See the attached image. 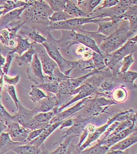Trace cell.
I'll return each mask as SVG.
<instances>
[{
	"instance_id": "obj_1",
	"label": "cell",
	"mask_w": 137,
	"mask_h": 154,
	"mask_svg": "<svg viewBox=\"0 0 137 154\" xmlns=\"http://www.w3.org/2000/svg\"><path fill=\"white\" fill-rule=\"evenodd\" d=\"M123 21L114 32L105 37L98 46L103 54H111L114 52L125 44L129 39V22L126 20H123Z\"/></svg>"
},
{
	"instance_id": "obj_2",
	"label": "cell",
	"mask_w": 137,
	"mask_h": 154,
	"mask_svg": "<svg viewBox=\"0 0 137 154\" xmlns=\"http://www.w3.org/2000/svg\"><path fill=\"white\" fill-rule=\"evenodd\" d=\"M23 12V18H25V22L43 23L50 22L49 18L54 11L43 0L35 1L31 5L26 8Z\"/></svg>"
},
{
	"instance_id": "obj_3",
	"label": "cell",
	"mask_w": 137,
	"mask_h": 154,
	"mask_svg": "<svg viewBox=\"0 0 137 154\" xmlns=\"http://www.w3.org/2000/svg\"><path fill=\"white\" fill-rule=\"evenodd\" d=\"M137 120V114L136 112L134 111L133 109L127 110L126 111L121 112L116 114L113 117L109 119L108 121L105 124H104L103 126L96 128L95 130L93 132L90 133L88 135L87 138L84 143L80 146L78 148V151L81 152L85 149V148H88L92 143L94 141L98 140V139L101 137V135L103 134L104 132L105 131L107 128L108 127V126L112 124L113 122L115 121H122L126 120Z\"/></svg>"
},
{
	"instance_id": "obj_4",
	"label": "cell",
	"mask_w": 137,
	"mask_h": 154,
	"mask_svg": "<svg viewBox=\"0 0 137 154\" xmlns=\"http://www.w3.org/2000/svg\"><path fill=\"white\" fill-rule=\"evenodd\" d=\"M109 18H97L96 17L73 18L65 21L57 22H50L48 26L49 31L62 30V31H78L81 27L85 24L97 23L101 21H110Z\"/></svg>"
},
{
	"instance_id": "obj_5",
	"label": "cell",
	"mask_w": 137,
	"mask_h": 154,
	"mask_svg": "<svg viewBox=\"0 0 137 154\" xmlns=\"http://www.w3.org/2000/svg\"><path fill=\"white\" fill-rule=\"evenodd\" d=\"M137 35L129 38L126 44L111 54H103L104 60L107 68L112 70L117 63L120 62L126 55L134 54L137 51Z\"/></svg>"
},
{
	"instance_id": "obj_6",
	"label": "cell",
	"mask_w": 137,
	"mask_h": 154,
	"mask_svg": "<svg viewBox=\"0 0 137 154\" xmlns=\"http://www.w3.org/2000/svg\"><path fill=\"white\" fill-rule=\"evenodd\" d=\"M41 45L45 48L48 55L56 62L60 71L69 76L72 70L78 64V60L71 61L66 59L60 54L59 49L56 45L48 42L47 41Z\"/></svg>"
},
{
	"instance_id": "obj_7",
	"label": "cell",
	"mask_w": 137,
	"mask_h": 154,
	"mask_svg": "<svg viewBox=\"0 0 137 154\" xmlns=\"http://www.w3.org/2000/svg\"><path fill=\"white\" fill-rule=\"evenodd\" d=\"M115 104H116V103L112 99L97 96L94 99H89L88 97L86 101V105L83 109L86 115L97 116L106 112V110L110 106Z\"/></svg>"
},
{
	"instance_id": "obj_8",
	"label": "cell",
	"mask_w": 137,
	"mask_h": 154,
	"mask_svg": "<svg viewBox=\"0 0 137 154\" xmlns=\"http://www.w3.org/2000/svg\"><path fill=\"white\" fill-rule=\"evenodd\" d=\"M57 106L53 110L46 112H38L35 114L31 119L23 125V127L30 130H34L47 126L50 120L58 113Z\"/></svg>"
},
{
	"instance_id": "obj_9",
	"label": "cell",
	"mask_w": 137,
	"mask_h": 154,
	"mask_svg": "<svg viewBox=\"0 0 137 154\" xmlns=\"http://www.w3.org/2000/svg\"><path fill=\"white\" fill-rule=\"evenodd\" d=\"M67 32L68 33V36L67 34L65 35L64 33H62V39H65V38H68V40L70 39L76 43L81 44L91 49L92 51L95 52L100 55H103L98 45L90 36L85 33L77 32V31H67Z\"/></svg>"
},
{
	"instance_id": "obj_10",
	"label": "cell",
	"mask_w": 137,
	"mask_h": 154,
	"mask_svg": "<svg viewBox=\"0 0 137 154\" xmlns=\"http://www.w3.org/2000/svg\"><path fill=\"white\" fill-rule=\"evenodd\" d=\"M7 129L5 132L9 133L13 141L27 143L26 140L29 133L31 130L25 128L18 122L13 120H6Z\"/></svg>"
},
{
	"instance_id": "obj_11",
	"label": "cell",
	"mask_w": 137,
	"mask_h": 154,
	"mask_svg": "<svg viewBox=\"0 0 137 154\" xmlns=\"http://www.w3.org/2000/svg\"><path fill=\"white\" fill-rule=\"evenodd\" d=\"M27 73L28 79L34 82L35 85L45 83L46 76L43 74L41 61L36 53L33 56L31 65L27 69Z\"/></svg>"
},
{
	"instance_id": "obj_12",
	"label": "cell",
	"mask_w": 137,
	"mask_h": 154,
	"mask_svg": "<svg viewBox=\"0 0 137 154\" xmlns=\"http://www.w3.org/2000/svg\"><path fill=\"white\" fill-rule=\"evenodd\" d=\"M38 54L43 72L48 76H53L54 70L58 67L56 62L48 55L44 46L41 44L40 48H38Z\"/></svg>"
},
{
	"instance_id": "obj_13",
	"label": "cell",
	"mask_w": 137,
	"mask_h": 154,
	"mask_svg": "<svg viewBox=\"0 0 137 154\" xmlns=\"http://www.w3.org/2000/svg\"><path fill=\"white\" fill-rule=\"evenodd\" d=\"M88 97L80 100L75 106L65 111H62L57 113L51 120L49 123H53L56 121H64L66 119L72 118L76 113L81 110H83L86 105V101Z\"/></svg>"
},
{
	"instance_id": "obj_14",
	"label": "cell",
	"mask_w": 137,
	"mask_h": 154,
	"mask_svg": "<svg viewBox=\"0 0 137 154\" xmlns=\"http://www.w3.org/2000/svg\"><path fill=\"white\" fill-rule=\"evenodd\" d=\"M137 129L136 124H132V125L126 128L125 130L121 131V132H118L111 137H108L103 141L98 140V143H100L101 145H104L106 147L110 148L115 143L125 138L127 136H128L131 133L134 132L135 131H137Z\"/></svg>"
},
{
	"instance_id": "obj_15",
	"label": "cell",
	"mask_w": 137,
	"mask_h": 154,
	"mask_svg": "<svg viewBox=\"0 0 137 154\" xmlns=\"http://www.w3.org/2000/svg\"><path fill=\"white\" fill-rule=\"evenodd\" d=\"M122 20H126L129 22V38L137 35V5L129 7L122 17Z\"/></svg>"
},
{
	"instance_id": "obj_16",
	"label": "cell",
	"mask_w": 137,
	"mask_h": 154,
	"mask_svg": "<svg viewBox=\"0 0 137 154\" xmlns=\"http://www.w3.org/2000/svg\"><path fill=\"white\" fill-rule=\"evenodd\" d=\"M37 106L33 111L35 114L38 112H46L53 110L56 107H59L57 97L55 96H48L37 103Z\"/></svg>"
},
{
	"instance_id": "obj_17",
	"label": "cell",
	"mask_w": 137,
	"mask_h": 154,
	"mask_svg": "<svg viewBox=\"0 0 137 154\" xmlns=\"http://www.w3.org/2000/svg\"><path fill=\"white\" fill-rule=\"evenodd\" d=\"M62 121H56L53 123H49V124L45 127L42 133L28 143L40 147L41 145L44 143L46 139L59 127Z\"/></svg>"
},
{
	"instance_id": "obj_18",
	"label": "cell",
	"mask_w": 137,
	"mask_h": 154,
	"mask_svg": "<svg viewBox=\"0 0 137 154\" xmlns=\"http://www.w3.org/2000/svg\"><path fill=\"white\" fill-rule=\"evenodd\" d=\"M137 131L131 133L128 136H127L125 138L122 140L117 142L111 146L108 151H114V150H121L125 151L129 148L132 145L137 143Z\"/></svg>"
},
{
	"instance_id": "obj_19",
	"label": "cell",
	"mask_w": 137,
	"mask_h": 154,
	"mask_svg": "<svg viewBox=\"0 0 137 154\" xmlns=\"http://www.w3.org/2000/svg\"><path fill=\"white\" fill-rule=\"evenodd\" d=\"M34 115V112L33 110L27 109L21 103H20L17 109V112L16 114L13 115L12 120L18 122L23 126V125L31 119Z\"/></svg>"
},
{
	"instance_id": "obj_20",
	"label": "cell",
	"mask_w": 137,
	"mask_h": 154,
	"mask_svg": "<svg viewBox=\"0 0 137 154\" xmlns=\"http://www.w3.org/2000/svg\"><path fill=\"white\" fill-rule=\"evenodd\" d=\"M29 6H25L21 8L15 9L2 15L0 18V28L3 26H6L14 21L20 19L21 14Z\"/></svg>"
},
{
	"instance_id": "obj_21",
	"label": "cell",
	"mask_w": 137,
	"mask_h": 154,
	"mask_svg": "<svg viewBox=\"0 0 137 154\" xmlns=\"http://www.w3.org/2000/svg\"><path fill=\"white\" fill-rule=\"evenodd\" d=\"M21 144L24 143L13 141L8 132L4 131L0 134V154H4L11 151L13 148Z\"/></svg>"
},
{
	"instance_id": "obj_22",
	"label": "cell",
	"mask_w": 137,
	"mask_h": 154,
	"mask_svg": "<svg viewBox=\"0 0 137 154\" xmlns=\"http://www.w3.org/2000/svg\"><path fill=\"white\" fill-rule=\"evenodd\" d=\"M120 22H114L110 20L97 22L96 23L98 26V29L96 32L102 34L106 37L108 36L116 30L119 25V23Z\"/></svg>"
},
{
	"instance_id": "obj_23",
	"label": "cell",
	"mask_w": 137,
	"mask_h": 154,
	"mask_svg": "<svg viewBox=\"0 0 137 154\" xmlns=\"http://www.w3.org/2000/svg\"><path fill=\"white\" fill-rule=\"evenodd\" d=\"M11 151L17 154H46V152H43L41 151L40 147L30 143H24L16 146L12 149Z\"/></svg>"
},
{
	"instance_id": "obj_24",
	"label": "cell",
	"mask_w": 137,
	"mask_h": 154,
	"mask_svg": "<svg viewBox=\"0 0 137 154\" xmlns=\"http://www.w3.org/2000/svg\"><path fill=\"white\" fill-rule=\"evenodd\" d=\"M86 121V119H80V117L74 119L73 125L71 126L68 130L65 132L63 138L70 135H74L76 137L80 136L81 134L85 127Z\"/></svg>"
},
{
	"instance_id": "obj_25",
	"label": "cell",
	"mask_w": 137,
	"mask_h": 154,
	"mask_svg": "<svg viewBox=\"0 0 137 154\" xmlns=\"http://www.w3.org/2000/svg\"><path fill=\"white\" fill-rule=\"evenodd\" d=\"M64 11L72 18L88 17L87 13L81 10L75 4L69 0H68V1L66 2Z\"/></svg>"
},
{
	"instance_id": "obj_26",
	"label": "cell",
	"mask_w": 137,
	"mask_h": 154,
	"mask_svg": "<svg viewBox=\"0 0 137 154\" xmlns=\"http://www.w3.org/2000/svg\"><path fill=\"white\" fill-rule=\"evenodd\" d=\"M15 39L17 42V45L14 48L12 49L11 51L14 54H17L18 56L23 55L24 52H26L34 45V42H29V38L28 37L24 39L21 36L17 35Z\"/></svg>"
},
{
	"instance_id": "obj_27",
	"label": "cell",
	"mask_w": 137,
	"mask_h": 154,
	"mask_svg": "<svg viewBox=\"0 0 137 154\" xmlns=\"http://www.w3.org/2000/svg\"><path fill=\"white\" fill-rule=\"evenodd\" d=\"M36 53L35 49L33 46L26 51L23 55L15 56V60L17 62L18 65L20 67L24 66L28 64H31L33 56Z\"/></svg>"
},
{
	"instance_id": "obj_28",
	"label": "cell",
	"mask_w": 137,
	"mask_h": 154,
	"mask_svg": "<svg viewBox=\"0 0 137 154\" xmlns=\"http://www.w3.org/2000/svg\"><path fill=\"white\" fill-rule=\"evenodd\" d=\"M21 33L27 36L29 39H32L36 44H43L47 41L46 38L41 35L35 29L26 28L23 29Z\"/></svg>"
},
{
	"instance_id": "obj_29",
	"label": "cell",
	"mask_w": 137,
	"mask_h": 154,
	"mask_svg": "<svg viewBox=\"0 0 137 154\" xmlns=\"http://www.w3.org/2000/svg\"><path fill=\"white\" fill-rule=\"evenodd\" d=\"M75 67L78 68V69L80 70V73H84V75L88 74L95 70L92 59L87 60L81 59L78 60V64Z\"/></svg>"
},
{
	"instance_id": "obj_30",
	"label": "cell",
	"mask_w": 137,
	"mask_h": 154,
	"mask_svg": "<svg viewBox=\"0 0 137 154\" xmlns=\"http://www.w3.org/2000/svg\"><path fill=\"white\" fill-rule=\"evenodd\" d=\"M74 135H67L64 137L65 140L64 143H61L57 148L53 152H48V154H70L68 152V146L71 141L75 137Z\"/></svg>"
},
{
	"instance_id": "obj_31",
	"label": "cell",
	"mask_w": 137,
	"mask_h": 154,
	"mask_svg": "<svg viewBox=\"0 0 137 154\" xmlns=\"http://www.w3.org/2000/svg\"><path fill=\"white\" fill-rule=\"evenodd\" d=\"M115 77L119 78L126 83H129L131 84L132 86H136V85L134 83V82H135V80H136L137 78V73L136 72L128 70L123 73L119 72L116 74Z\"/></svg>"
},
{
	"instance_id": "obj_32",
	"label": "cell",
	"mask_w": 137,
	"mask_h": 154,
	"mask_svg": "<svg viewBox=\"0 0 137 154\" xmlns=\"http://www.w3.org/2000/svg\"><path fill=\"white\" fill-rule=\"evenodd\" d=\"M29 96L34 103H37L40 100L48 96L41 90V88H38L35 85H32L31 87V91L29 93Z\"/></svg>"
},
{
	"instance_id": "obj_33",
	"label": "cell",
	"mask_w": 137,
	"mask_h": 154,
	"mask_svg": "<svg viewBox=\"0 0 137 154\" xmlns=\"http://www.w3.org/2000/svg\"><path fill=\"white\" fill-rule=\"evenodd\" d=\"M115 88V84L114 82L110 79H105L97 88V95L107 93V92H110L113 91Z\"/></svg>"
},
{
	"instance_id": "obj_34",
	"label": "cell",
	"mask_w": 137,
	"mask_h": 154,
	"mask_svg": "<svg viewBox=\"0 0 137 154\" xmlns=\"http://www.w3.org/2000/svg\"><path fill=\"white\" fill-rule=\"evenodd\" d=\"M112 100L115 103H123L127 98V92L125 88H118L114 90L111 94Z\"/></svg>"
},
{
	"instance_id": "obj_35",
	"label": "cell",
	"mask_w": 137,
	"mask_h": 154,
	"mask_svg": "<svg viewBox=\"0 0 137 154\" xmlns=\"http://www.w3.org/2000/svg\"><path fill=\"white\" fill-rule=\"evenodd\" d=\"M108 148L97 143L95 145L88 149L85 148L83 151L80 152V153L85 154H105L108 152Z\"/></svg>"
},
{
	"instance_id": "obj_36",
	"label": "cell",
	"mask_w": 137,
	"mask_h": 154,
	"mask_svg": "<svg viewBox=\"0 0 137 154\" xmlns=\"http://www.w3.org/2000/svg\"><path fill=\"white\" fill-rule=\"evenodd\" d=\"M91 57L95 70L101 72V70L106 69L107 68L104 63L103 55H100L93 51Z\"/></svg>"
},
{
	"instance_id": "obj_37",
	"label": "cell",
	"mask_w": 137,
	"mask_h": 154,
	"mask_svg": "<svg viewBox=\"0 0 137 154\" xmlns=\"http://www.w3.org/2000/svg\"><path fill=\"white\" fill-rule=\"evenodd\" d=\"M59 83L54 82H48L43 84L35 85L38 88L44 90L47 93H51L56 94L59 90Z\"/></svg>"
},
{
	"instance_id": "obj_38",
	"label": "cell",
	"mask_w": 137,
	"mask_h": 154,
	"mask_svg": "<svg viewBox=\"0 0 137 154\" xmlns=\"http://www.w3.org/2000/svg\"><path fill=\"white\" fill-rule=\"evenodd\" d=\"M51 9L54 12L64 11L68 0H46Z\"/></svg>"
},
{
	"instance_id": "obj_39",
	"label": "cell",
	"mask_w": 137,
	"mask_h": 154,
	"mask_svg": "<svg viewBox=\"0 0 137 154\" xmlns=\"http://www.w3.org/2000/svg\"><path fill=\"white\" fill-rule=\"evenodd\" d=\"M71 18H73L64 11H57L53 12V14L49 18V20L50 22H57L65 21Z\"/></svg>"
},
{
	"instance_id": "obj_40",
	"label": "cell",
	"mask_w": 137,
	"mask_h": 154,
	"mask_svg": "<svg viewBox=\"0 0 137 154\" xmlns=\"http://www.w3.org/2000/svg\"><path fill=\"white\" fill-rule=\"evenodd\" d=\"M93 51L90 48L86 47L85 46H80L78 48H77L75 53L77 55L82 57L83 60H87L91 59Z\"/></svg>"
},
{
	"instance_id": "obj_41",
	"label": "cell",
	"mask_w": 137,
	"mask_h": 154,
	"mask_svg": "<svg viewBox=\"0 0 137 154\" xmlns=\"http://www.w3.org/2000/svg\"><path fill=\"white\" fill-rule=\"evenodd\" d=\"M134 63V59L133 58V54H130L126 55L121 60V67L120 68V72H126Z\"/></svg>"
},
{
	"instance_id": "obj_42",
	"label": "cell",
	"mask_w": 137,
	"mask_h": 154,
	"mask_svg": "<svg viewBox=\"0 0 137 154\" xmlns=\"http://www.w3.org/2000/svg\"><path fill=\"white\" fill-rule=\"evenodd\" d=\"M96 127L95 125H92V124H88L87 125H85L84 129L83 130L80 136V141L77 145V148H78L82 144L84 143V141L86 140V138L88 137V135L93 132L95 130Z\"/></svg>"
},
{
	"instance_id": "obj_43",
	"label": "cell",
	"mask_w": 137,
	"mask_h": 154,
	"mask_svg": "<svg viewBox=\"0 0 137 154\" xmlns=\"http://www.w3.org/2000/svg\"><path fill=\"white\" fill-rule=\"evenodd\" d=\"M103 0H85L82 5H84L88 12V15L92 13L94 10L98 6Z\"/></svg>"
},
{
	"instance_id": "obj_44",
	"label": "cell",
	"mask_w": 137,
	"mask_h": 154,
	"mask_svg": "<svg viewBox=\"0 0 137 154\" xmlns=\"http://www.w3.org/2000/svg\"><path fill=\"white\" fill-rule=\"evenodd\" d=\"M6 91L7 92V93L9 94V96L11 97L12 101H14L15 107L17 109V110L18 108V106L19 104L20 103V102L19 101V100L17 97V94H16V91H15V88L14 86H8L7 87L6 89Z\"/></svg>"
},
{
	"instance_id": "obj_45",
	"label": "cell",
	"mask_w": 137,
	"mask_h": 154,
	"mask_svg": "<svg viewBox=\"0 0 137 154\" xmlns=\"http://www.w3.org/2000/svg\"><path fill=\"white\" fill-rule=\"evenodd\" d=\"M14 53L11 50L8 52V54L7 56L5 62L2 68V72H3L4 74H5V75H7V73L8 72L10 67L11 63L12 60L14 58Z\"/></svg>"
},
{
	"instance_id": "obj_46",
	"label": "cell",
	"mask_w": 137,
	"mask_h": 154,
	"mask_svg": "<svg viewBox=\"0 0 137 154\" xmlns=\"http://www.w3.org/2000/svg\"><path fill=\"white\" fill-rule=\"evenodd\" d=\"M20 75H18L15 77H9L7 76V75L4 74L3 75V79L4 82L8 85V86H15L20 80Z\"/></svg>"
},
{
	"instance_id": "obj_47",
	"label": "cell",
	"mask_w": 137,
	"mask_h": 154,
	"mask_svg": "<svg viewBox=\"0 0 137 154\" xmlns=\"http://www.w3.org/2000/svg\"><path fill=\"white\" fill-rule=\"evenodd\" d=\"M44 128H39V129H37V130H31L30 132L29 133L27 140H26V143H28L30 142H31L32 140H34L35 138H36L37 137H38L42 132L43 131Z\"/></svg>"
},
{
	"instance_id": "obj_48",
	"label": "cell",
	"mask_w": 137,
	"mask_h": 154,
	"mask_svg": "<svg viewBox=\"0 0 137 154\" xmlns=\"http://www.w3.org/2000/svg\"><path fill=\"white\" fill-rule=\"evenodd\" d=\"M0 119L6 120H12L13 115H11L0 103Z\"/></svg>"
},
{
	"instance_id": "obj_49",
	"label": "cell",
	"mask_w": 137,
	"mask_h": 154,
	"mask_svg": "<svg viewBox=\"0 0 137 154\" xmlns=\"http://www.w3.org/2000/svg\"><path fill=\"white\" fill-rule=\"evenodd\" d=\"M119 0H104L101 7H99L98 8L95 10H101V9L107 8H111L116 5L118 4H119Z\"/></svg>"
},
{
	"instance_id": "obj_50",
	"label": "cell",
	"mask_w": 137,
	"mask_h": 154,
	"mask_svg": "<svg viewBox=\"0 0 137 154\" xmlns=\"http://www.w3.org/2000/svg\"><path fill=\"white\" fill-rule=\"evenodd\" d=\"M73 124H74V119L69 118L68 119H66L62 121V122L61 124V125L59 127V130H61L64 128L70 127L73 125Z\"/></svg>"
},
{
	"instance_id": "obj_51",
	"label": "cell",
	"mask_w": 137,
	"mask_h": 154,
	"mask_svg": "<svg viewBox=\"0 0 137 154\" xmlns=\"http://www.w3.org/2000/svg\"><path fill=\"white\" fill-rule=\"evenodd\" d=\"M119 4L125 7H131L137 5V0H119Z\"/></svg>"
},
{
	"instance_id": "obj_52",
	"label": "cell",
	"mask_w": 137,
	"mask_h": 154,
	"mask_svg": "<svg viewBox=\"0 0 137 154\" xmlns=\"http://www.w3.org/2000/svg\"><path fill=\"white\" fill-rule=\"evenodd\" d=\"M6 122L4 120L0 119V134L2 132H4L7 129Z\"/></svg>"
},
{
	"instance_id": "obj_53",
	"label": "cell",
	"mask_w": 137,
	"mask_h": 154,
	"mask_svg": "<svg viewBox=\"0 0 137 154\" xmlns=\"http://www.w3.org/2000/svg\"><path fill=\"white\" fill-rule=\"evenodd\" d=\"M128 152H126L125 151H121V150H114V151H108L106 154H126Z\"/></svg>"
},
{
	"instance_id": "obj_54",
	"label": "cell",
	"mask_w": 137,
	"mask_h": 154,
	"mask_svg": "<svg viewBox=\"0 0 137 154\" xmlns=\"http://www.w3.org/2000/svg\"><path fill=\"white\" fill-rule=\"evenodd\" d=\"M3 75H2L0 77V93L2 91V88L3 86V83H4V79H3Z\"/></svg>"
},
{
	"instance_id": "obj_55",
	"label": "cell",
	"mask_w": 137,
	"mask_h": 154,
	"mask_svg": "<svg viewBox=\"0 0 137 154\" xmlns=\"http://www.w3.org/2000/svg\"><path fill=\"white\" fill-rule=\"evenodd\" d=\"M14 1L16 2L17 1H23L24 2H30V3H33V2H34L35 1H43V0H13Z\"/></svg>"
},
{
	"instance_id": "obj_56",
	"label": "cell",
	"mask_w": 137,
	"mask_h": 154,
	"mask_svg": "<svg viewBox=\"0 0 137 154\" xmlns=\"http://www.w3.org/2000/svg\"><path fill=\"white\" fill-rule=\"evenodd\" d=\"M77 1V4L78 5H83L85 0H76Z\"/></svg>"
},
{
	"instance_id": "obj_57",
	"label": "cell",
	"mask_w": 137,
	"mask_h": 154,
	"mask_svg": "<svg viewBox=\"0 0 137 154\" xmlns=\"http://www.w3.org/2000/svg\"><path fill=\"white\" fill-rule=\"evenodd\" d=\"M0 103H1V94H0Z\"/></svg>"
}]
</instances>
